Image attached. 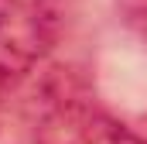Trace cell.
Here are the masks:
<instances>
[{
	"mask_svg": "<svg viewBox=\"0 0 147 144\" xmlns=\"http://www.w3.org/2000/svg\"><path fill=\"white\" fill-rule=\"evenodd\" d=\"M51 45L48 17L28 0H0V89L17 86Z\"/></svg>",
	"mask_w": 147,
	"mask_h": 144,
	"instance_id": "6da1fadb",
	"label": "cell"
},
{
	"mask_svg": "<svg viewBox=\"0 0 147 144\" xmlns=\"http://www.w3.org/2000/svg\"><path fill=\"white\" fill-rule=\"evenodd\" d=\"M34 144H147L130 127L89 107H58L38 130Z\"/></svg>",
	"mask_w": 147,
	"mask_h": 144,
	"instance_id": "7a4b0ae2",
	"label": "cell"
}]
</instances>
